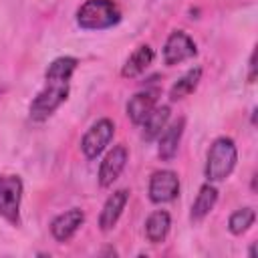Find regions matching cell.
Wrapping results in <instances>:
<instances>
[{"mask_svg": "<svg viewBox=\"0 0 258 258\" xmlns=\"http://www.w3.org/2000/svg\"><path fill=\"white\" fill-rule=\"evenodd\" d=\"M129 159V151L125 145H115L101 161L99 165V185L101 187H111L113 181H117V177L121 175V171L125 169Z\"/></svg>", "mask_w": 258, "mask_h": 258, "instance_id": "cell-8", "label": "cell"}, {"mask_svg": "<svg viewBox=\"0 0 258 258\" xmlns=\"http://www.w3.org/2000/svg\"><path fill=\"white\" fill-rule=\"evenodd\" d=\"M77 67H79V60L75 56H58L46 67L44 87L32 99L30 109H28L30 119H34V121L48 119L69 99L71 77L77 71Z\"/></svg>", "mask_w": 258, "mask_h": 258, "instance_id": "cell-1", "label": "cell"}, {"mask_svg": "<svg viewBox=\"0 0 258 258\" xmlns=\"http://www.w3.org/2000/svg\"><path fill=\"white\" fill-rule=\"evenodd\" d=\"M254 256H256V246L252 244V246H250V258H254Z\"/></svg>", "mask_w": 258, "mask_h": 258, "instance_id": "cell-20", "label": "cell"}, {"mask_svg": "<svg viewBox=\"0 0 258 258\" xmlns=\"http://www.w3.org/2000/svg\"><path fill=\"white\" fill-rule=\"evenodd\" d=\"M24 183L18 175H0V218L12 226L20 224V204H22Z\"/></svg>", "mask_w": 258, "mask_h": 258, "instance_id": "cell-4", "label": "cell"}, {"mask_svg": "<svg viewBox=\"0 0 258 258\" xmlns=\"http://www.w3.org/2000/svg\"><path fill=\"white\" fill-rule=\"evenodd\" d=\"M236 161H238V149H236L234 139H230V137H218L210 145V149H208L206 169H204L206 179L210 183L224 181L234 171Z\"/></svg>", "mask_w": 258, "mask_h": 258, "instance_id": "cell-2", "label": "cell"}, {"mask_svg": "<svg viewBox=\"0 0 258 258\" xmlns=\"http://www.w3.org/2000/svg\"><path fill=\"white\" fill-rule=\"evenodd\" d=\"M127 202H129V189H125V187L113 191V194L105 200L103 210H101V214H99V228H101L103 232H109V230L115 228V224L119 222V218H121V214H123Z\"/></svg>", "mask_w": 258, "mask_h": 258, "instance_id": "cell-11", "label": "cell"}, {"mask_svg": "<svg viewBox=\"0 0 258 258\" xmlns=\"http://www.w3.org/2000/svg\"><path fill=\"white\" fill-rule=\"evenodd\" d=\"M200 81H202V67L189 69L187 73H183V75L171 85V89H169V99H171V101H179V99L191 95V93L198 89Z\"/></svg>", "mask_w": 258, "mask_h": 258, "instance_id": "cell-17", "label": "cell"}, {"mask_svg": "<svg viewBox=\"0 0 258 258\" xmlns=\"http://www.w3.org/2000/svg\"><path fill=\"white\" fill-rule=\"evenodd\" d=\"M169 228H171V216L169 212L165 210H155L147 216L145 220V238L151 242V244H161L167 234H169Z\"/></svg>", "mask_w": 258, "mask_h": 258, "instance_id": "cell-14", "label": "cell"}, {"mask_svg": "<svg viewBox=\"0 0 258 258\" xmlns=\"http://www.w3.org/2000/svg\"><path fill=\"white\" fill-rule=\"evenodd\" d=\"M83 222H85V212L79 208H71L58 214L50 222V234L56 242H69L77 234V230L83 226Z\"/></svg>", "mask_w": 258, "mask_h": 258, "instance_id": "cell-9", "label": "cell"}, {"mask_svg": "<svg viewBox=\"0 0 258 258\" xmlns=\"http://www.w3.org/2000/svg\"><path fill=\"white\" fill-rule=\"evenodd\" d=\"M185 129V119L179 117L177 121H173L171 125H165V129L159 135V143H157V155L161 161H171L179 149V141Z\"/></svg>", "mask_w": 258, "mask_h": 258, "instance_id": "cell-12", "label": "cell"}, {"mask_svg": "<svg viewBox=\"0 0 258 258\" xmlns=\"http://www.w3.org/2000/svg\"><path fill=\"white\" fill-rule=\"evenodd\" d=\"M121 20V10L113 0H87L77 10V24L83 30H105Z\"/></svg>", "mask_w": 258, "mask_h": 258, "instance_id": "cell-3", "label": "cell"}, {"mask_svg": "<svg viewBox=\"0 0 258 258\" xmlns=\"http://www.w3.org/2000/svg\"><path fill=\"white\" fill-rule=\"evenodd\" d=\"M250 75H248V83H254V79H256V50H252V54H250Z\"/></svg>", "mask_w": 258, "mask_h": 258, "instance_id": "cell-19", "label": "cell"}, {"mask_svg": "<svg viewBox=\"0 0 258 258\" xmlns=\"http://www.w3.org/2000/svg\"><path fill=\"white\" fill-rule=\"evenodd\" d=\"M113 135H115V123L111 119L103 117V119L95 121L81 139V149H83L85 157L87 159H97L107 149Z\"/></svg>", "mask_w": 258, "mask_h": 258, "instance_id": "cell-5", "label": "cell"}, {"mask_svg": "<svg viewBox=\"0 0 258 258\" xmlns=\"http://www.w3.org/2000/svg\"><path fill=\"white\" fill-rule=\"evenodd\" d=\"M196 54H198V46H196L194 38L183 30H173L163 44V62L169 67L189 60Z\"/></svg>", "mask_w": 258, "mask_h": 258, "instance_id": "cell-6", "label": "cell"}, {"mask_svg": "<svg viewBox=\"0 0 258 258\" xmlns=\"http://www.w3.org/2000/svg\"><path fill=\"white\" fill-rule=\"evenodd\" d=\"M169 117H171V109H169V105H161V107L155 105L153 111H151V113L143 119V123H141V127H143L141 137H143L145 141H153V139H157V137L161 135V131L165 129Z\"/></svg>", "mask_w": 258, "mask_h": 258, "instance_id": "cell-15", "label": "cell"}, {"mask_svg": "<svg viewBox=\"0 0 258 258\" xmlns=\"http://www.w3.org/2000/svg\"><path fill=\"white\" fill-rule=\"evenodd\" d=\"M179 196V177L171 169H159L149 179V200L153 204H167Z\"/></svg>", "mask_w": 258, "mask_h": 258, "instance_id": "cell-7", "label": "cell"}, {"mask_svg": "<svg viewBox=\"0 0 258 258\" xmlns=\"http://www.w3.org/2000/svg\"><path fill=\"white\" fill-rule=\"evenodd\" d=\"M153 56H155V52H153V48L149 44H139L129 54V58L125 60V64L121 69V75L125 79H135V77L143 75L147 71V67L153 62Z\"/></svg>", "mask_w": 258, "mask_h": 258, "instance_id": "cell-13", "label": "cell"}, {"mask_svg": "<svg viewBox=\"0 0 258 258\" xmlns=\"http://www.w3.org/2000/svg\"><path fill=\"white\" fill-rule=\"evenodd\" d=\"M159 93H161L159 89H145V91L135 93V95L129 99L125 111H127V117H129V121H131L133 125H141L143 119L153 111V107L157 105Z\"/></svg>", "mask_w": 258, "mask_h": 258, "instance_id": "cell-10", "label": "cell"}, {"mask_svg": "<svg viewBox=\"0 0 258 258\" xmlns=\"http://www.w3.org/2000/svg\"><path fill=\"white\" fill-rule=\"evenodd\" d=\"M254 220H256L254 208H240L228 218V230L234 236H242L244 232L250 230V226H254Z\"/></svg>", "mask_w": 258, "mask_h": 258, "instance_id": "cell-18", "label": "cell"}, {"mask_svg": "<svg viewBox=\"0 0 258 258\" xmlns=\"http://www.w3.org/2000/svg\"><path fill=\"white\" fill-rule=\"evenodd\" d=\"M216 202H218V189H216V185L210 183V181L204 183V185L200 187V191H198L194 204H191L189 220H191V222H202V220L214 210Z\"/></svg>", "mask_w": 258, "mask_h": 258, "instance_id": "cell-16", "label": "cell"}]
</instances>
